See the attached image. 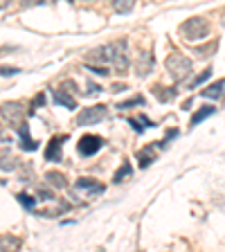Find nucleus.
I'll return each mask as SVG.
<instances>
[{"label": "nucleus", "instance_id": "f257e3e1", "mask_svg": "<svg viewBox=\"0 0 225 252\" xmlns=\"http://www.w3.org/2000/svg\"><path fill=\"white\" fill-rule=\"evenodd\" d=\"M88 63H110L113 68L117 70L120 74L129 72V65H131V59H129V52H126V41L120 38L117 43H108V45H101L97 50L86 57Z\"/></svg>", "mask_w": 225, "mask_h": 252}, {"label": "nucleus", "instance_id": "f03ea898", "mask_svg": "<svg viewBox=\"0 0 225 252\" xmlns=\"http://www.w3.org/2000/svg\"><path fill=\"white\" fill-rule=\"evenodd\" d=\"M207 34H210V23L205 21L203 16H194V18H189L180 25V36L189 43L207 38Z\"/></svg>", "mask_w": 225, "mask_h": 252}, {"label": "nucleus", "instance_id": "7ed1b4c3", "mask_svg": "<svg viewBox=\"0 0 225 252\" xmlns=\"http://www.w3.org/2000/svg\"><path fill=\"white\" fill-rule=\"evenodd\" d=\"M164 65H167V70H169V74H171L173 81H183V79L192 72V61L180 52L169 54L167 61H164Z\"/></svg>", "mask_w": 225, "mask_h": 252}, {"label": "nucleus", "instance_id": "20e7f679", "mask_svg": "<svg viewBox=\"0 0 225 252\" xmlns=\"http://www.w3.org/2000/svg\"><path fill=\"white\" fill-rule=\"evenodd\" d=\"M108 115V108L106 106H88V108H84L81 113L77 115V124L79 126H93V124H99L104 117Z\"/></svg>", "mask_w": 225, "mask_h": 252}, {"label": "nucleus", "instance_id": "39448f33", "mask_svg": "<svg viewBox=\"0 0 225 252\" xmlns=\"http://www.w3.org/2000/svg\"><path fill=\"white\" fill-rule=\"evenodd\" d=\"M74 93V84L72 81H65V84L61 86V88H54V101H57L59 106H65L68 110H74L77 108V99L72 97Z\"/></svg>", "mask_w": 225, "mask_h": 252}, {"label": "nucleus", "instance_id": "423d86ee", "mask_svg": "<svg viewBox=\"0 0 225 252\" xmlns=\"http://www.w3.org/2000/svg\"><path fill=\"white\" fill-rule=\"evenodd\" d=\"M104 147V140H101L99 135H84L81 137V140H79V153H81V156H95V153L99 151V149Z\"/></svg>", "mask_w": 225, "mask_h": 252}, {"label": "nucleus", "instance_id": "0eeeda50", "mask_svg": "<svg viewBox=\"0 0 225 252\" xmlns=\"http://www.w3.org/2000/svg\"><path fill=\"white\" fill-rule=\"evenodd\" d=\"M74 189H77V191H81L84 196H99V194H104V185L97 183V180H93V178H79L77 183H74Z\"/></svg>", "mask_w": 225, "mask_h": 252}, {"label": "nucleus", "instance_id": "6e6552de", "mask_svg": "<svg viewBox=\"0 0 225 252\" xmlns=\"http://www.w3.org/2000/svg\"><path fill=\"white\" fill-rule=\"evenodd\" d=\"M200 97H205V99H223L225 97V79H219V81H214L212 86H205V88L200 90Z\"/></svg>", "mask_w": 225, "mask_h": 252}, {"label": "nucleus", "instance_id": "1a4fd4ad", "mask_svg": "<svg viewBox=\"0 0 225 252\" xmlns=\"http://www.w3.org/2000/svg\"><path fill=\"white\" fill-rule=\"evenodd\" d=\"M65 142V135L63 137H52L50 140V147H47L45 151V160H50V162H61V144Z\"/></svg>", "mask_w": 225, "mask_h": 252}, {"label": "nucleus", "instance_id": "9d476101", "mask_svg": "<svg viewBox=\"0 0 225 252\" xmlns=\"http://www.w3.org/2000/svg\"><path fill=\"white\" fill-rule=\"evenodd\" d=\"M153 65H156L153 54L151 52H142L140 54V63H137V74H140V77H147V74L153 70Z\"/></svg>", "mask_w": 225, "mask_h": 252}, {"label": "nucleus", "instance_id": "9b49d317", "mask_svg": "<svg viewBox=\"0 0 225 252\" xmlns=\"http://www.w3.org/2000/svg\"><path fill=\"white\" fill-rule=\"evenodd\" d=\"M18 133H21V147L25 149V151H36L38 149V142H34L30 137V131H27V124H21V128H18Z\"/></svg>", "mask_w": 225, "mask_h": 252}, {"label": "nucleus", "instance_id": "f8f14e48", "mask_svg": "<svg viewBox=\"0 0 225 252\" xmlns=\"http://www.w3.org/2000/svg\"><path fill=\"white\" fill-rule=\"evenodd\" d=\"M137 160H140V167H142V169H147L149 164L156 160V149H153V147L142 149V151L137 153Z\"/></svg>", "mask_w": 225, "mask_h": 252}, {"label": "nucleus", "instance_id": "ddd939ff", "mask_svg": "<svg viewBox=\"0 0 225 252\" xmlns=\"http://www.w3.org/2000/svg\"><path fill=\"white\" fill-rule=\"evenodd\" d=\"M129 124H131L137 133H144L147 128H151V126H153V122L149 120L147 115H140V117H133V120H129Z\"/></svg>", "mask_w": 225, "mask_h": 252}, {"label": "nucleus", "instance_id": "4468645a", "mask_svg": "<svg viewBox=\"0 0 225 252\" xmlns=\"http://www.w3.org/2000/svg\"><path fill=\"white\" fill-rule=\"evenodd\" d=\"M110 5H113L115 11H120V14H129L135 7V0H110Z\"/></svg>", "mask_w": 225, "mask_h": 252}, {"label": "nucleus", "instance_id": "2eb2a0df", "mask_svg": "<svg viewBox=\"0 0 225 252\" xmlns=\"http://www.w3.org/2000/svg\"><path fill=\"white\" fill-rule=\"evenodd\" d=\"M212 113H214V106H203V108H200V110H196L194 115H192V122H189V124H192V126L200 124V122H203L205 117H210Z\"/></svg>", "mask_w": 225, "mask_h": 252}, {"label": "nucleus", "instance_id": "dca6fc26", "mask_svg": "<svg viewBox=\"0 0 225 252\" xmlns=\"http://www.w3.org/2000/svg\"><path fill=\"white\" fill-rule=\"evenodd\" d=\"M153 93L158 94V99H160V101H171L173 97H176V90L164 88V86H156V88H153Z\"/></svg>", "mask_w": 225, "mask_h": 252}, {"label": "nucleus", "instance_id": "f3484780", "mask_svg": "<svg viewBox=\"0 0 225 252\" xmlns=\"http://www.w3.org/2000/svg\"><path fill=\"white\" fill-rule=\"evenodd\" d=\"M131 173H133L131 162H124V164H122L120 171H115V178H113V180H115V183H124V180L129 178V176H131Z\"/></svg>", "mask_w": 225, "mask_h": 252}, {"label": "nucleus", "instance_id": "a211bd4d", "mask_svg": "<svg viewBox=\"0 0 225 252\" xmlns=\"http://www.w3.org/2000/svg\"><path fill=\"white\" fill-rule=\"evenodd\" d=\"M45 180L50 185H54V187H65V178H63L61 173H57V171H50L45 176Z\"/></svg>", "mask_w": 225, "mask_h": 252}, {"label": "nucleus", "instance_id": "6ab92c4d", "mask_svg": "<svg viewBox=\"0 0 225 252\" xmlns=\"http://www.w3.org/2000/svg\"><path fill=\"white\" fill-rule=\"evenodd\" d=\"M16 198H18V203H21L23 207H27V210H36V198H34V196L18 194V196H16Z\"/></svg>", "mask_w": 225, "mask_h": 252}, {"label": "nucleus", "instance_id": "aec40b11", "mask_svg": "<svg viewBox=\"0 0 225 252\" xmlns=\"http://www.w3.org/2000/svg\"><path fill=\"white\" fill-rule=\"evenodd\" d=\"M144 104V97H133V99H129V101H122V104H117V108L120 110H126V108H135V106H142Z\"/></svg>", "mask_w": 225, "mask_h": 252}, {"label": "nucleus", "instance_id": "412c9836", "mask_svg": "<svg viewBox=\"0 0 225 252\" xmlns=\"http://www.w3.org/2000/svg\"><path fill=\"white\" fill-rule=\"evenodd\" d=\"M210 74H212V70H205L203 74H198V77L194 79V84H192V86H198V84H203L205 79H210Z\"/></svg>", "mask_w": 225, "mask_h": 252}, {"label": "nucleus", "instance_id": "4be33fe9", "mask_svg": "<svg viewBox=\"0 0 225 252\" xmlns=\"http://www.w3.org/2000/svg\"><path fill=\"white\" fill-rule=\"evenodd\" d=\"M45 0H21V5L23 7H38V5H43Z\"/></svg>", "mask_w": 225, "mask_h": 252}, {"label": "nucleus", "instance_id": "5701e85b", "mask_svg": "<svg viewBox=\"0 0 225 252\" xmlns=\"http://www.w3.org/2000/svg\"><path fill=\"white\" fill-rule=\"evenodd\" d=\"M113 90H115V93H120V90H126V86L124 84H115V86H113Z\"/></svg>", "mask_w": 225, "mask_h": 252}, {"label": "nucleus", "instance_id": "b1692460", "mask_svg": "<svg viewBox=\"0 0 225 252\" xmlns=\"http://www.w3.org/2000/svg\"><path fill=\"white\" fill-rule=\"evenodd\" d=\"M16 70H11V68H2V77H7V74H14Z\"/></svg>", "mask_w": 225, "mask_h": 252}, {"label": "nucleus", "instance_id": "393cba45", "mask_svg": "<svg viewBox=\"0 0 225 252\" xmlns=\"http://www.w3.org/2000/svg\"><path fill=\"white\" fill-rule=\"evenodd\" d=\"M7 5H9V0H2V9H7Z\"/></svg>", "mask_w": 225, "mask_h": 252}]
</instances>
